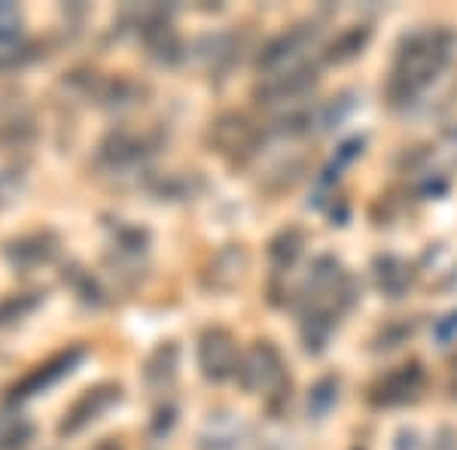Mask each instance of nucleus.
<instances>
[{
  "label": "nucleus",
  "instance_id": "1",
  "mask_svg": "<svg viewBox=\"0 0 457 450\" xmlns=\"http://www.w3.org/2000/svg\"><path fill=\"white\" fill-rule=\"evenodd\" d=\"M457 53V34L448 28H424L403 37L394 55V68L387 73L385 98L394 110H409L439 83V77L452 68Z\"/></svg>",
  "mask_w": 457,
  "mask_h": 450
},
{
  "label": "nucleus",
  "instance_id": "2",
  "mask_svg": "<svg viewBox=\"0 0 457 450\" xmlns=\"http://www.w3.org/2000/svg\"><path fill=\"white\" fill-rule=\"evenodd\" d=\"M357 305V283L336 256H317L299 292V329L308 353H323L342 316Z\"/></svg>",
  "mask_w": 457,
  "mask_h": 450
},
{
  "label": "nucleus",
  "instance_id": "3",
  "mask_svg": "<svg viewBox=\"0 0 457 450\" xmlns=\"http://www.w3.org/2000/svg\"><path fill=\"white\" fill-rule=\"evenodd\" d=\"M235 378H238L241 389L250 396H271V405H275V398L290 396V393H284V389H290L287 365H284L281 353H278V347L271 341L250 344L247 350L241 353Z\"/></svg>",
  "mask_w": 457,
  "mask_h": 450
},
{
  "label": "nucleus",
  "instance_id": "4",
  "mask_svg": "<svg viewBox=\"0 0 457 450\" xmlns=\"http://www.w3.org/2000/svg\"><path fill=\"white\" fill-rule=\"evenodd\" d=\"M317 43H320V25L317 21H299V25L287 28V31L265 43L260 55H256V70L262 77H275V73L302 68V64H308V53Z\"/></svg>",
  "mask_w": 457,
  "mask_h": 450
},
{
  "label": "nucleus",
  "instance_id": "5",
  "mask_svg": "<svg viewBox=\"0 0 457 450\" xmlns=\"http://www.w3.org/2000/svg\"><path fill=\"white\" fill-rule=\"evenodd\" d=\"M208 143L217 156H223L232 165H245L260 152L262 146V128L245 113H223L213 119L208 128Z\"/></svg>",
  "mask_w": 457,
  "mask_h": 450
},
{
  "label": "nucleus",
  "instance_id": "6",
  "mask_svg": "<svg viewBox=\"0 0 457 450\" xmlns=\"http://www.w3.org/2000/svg\"><path fill=\"white\" fill-rule=\"evenodd\" d=\"M317 86V64H302V68L275 73V77H262L260 86H256L253 98L260 101L262 107H284V110H296L305 107L308 94L314 92Z\"/></svg>",
  "mask_w": 457,
  "mask_h": 450
},
{
  "label": "nucleus",
  "instance_id": "7",
  "mask_svg": "<svg viewBox=\"0 0 457 450\" xmlns=\"http://www.w3.org/2000/svg\"><path fill=\"white\" fill-rule=\"evenodd\" d=\"M424 387H427L424 365L405 363L381 374L370 387L366 398H370L372 408H403V405H415L418 398H421Z\"/></svg>",
  "mask_w": 457,
  "mask_h": 450
},
{
  "label": "nucleus",
  "instance_id": "8",
  "mask_svg": "<svg viewBox=\"0 0 457 450\" xmlns=\"http://www.w3.org/2000/svg\"><path fill=\"white\" fill-rule=\"evenodd\" d=\"M238 341L235 335L223 326H211L202 331L198 338V368L202 374L213 383H223L228 378H235L238 372Z\"/></svg>",
  "mask_w": 457,
  "mask_h": 450
},
{
  "label": "nucleus",
  "instance_id": "9",
  "mask_svg": "<svg viewBox=\"0 0 457 450\" xmlns=\"http://www.w3.org/2000/svg\"><path fill=\"white\" fill-rule=\"evenodd\" d=\"M137 28H141V40L146 46V55H150L156 64H162V68H174V64L183 61V40L165 10L146 6V10H141Z\"/></svg>",
  "mask_w": 457,
  "mask_h": 450
},
{
  "label": "nucleus",
  "instance_id": "10",
  "mask_svg": "<svg viewBox=\"0 0 457 450\" xmlns=\"http://www.w3.org/2000/svg\"><path fill=\"white\" fill-rule=\"evenodd\" d=\"M120 398H122L120 383H98V387L86 389V393L64 411V420L58 423V435H62V438L64 435H79L92 423H98L113 405H120Z\"/></svg>",
  "mask_w": 457,
  "mask_h": 450
},
{
  "label": "nucleus",
  "instance_id": "11",
  "mask_svg": "<svg viewBox=\"0 0 457 450\" xmlns=\"http://www.w3.org/2000/svg\"><path fill=\"white\" fill-rule=\"evenodd\" d=\"M153 156L150 140L135 135V131H113V135L104 137V143L98 146V161L107 168V171L125 174V171H137V168L146 165V159Z\"/></svg>",
  "mask_w": 457,
  "mask_h": 450
},
{
  "label": "nucleus",
  "instance_id": "12",
  "mask_svg": "<svg viewBox=\"0 0 457 450\" xmlns=\"http://www.w3.org/2000/svg\"><path fill=\"white\" fill-rule=\"evenodd\" d=\"M83 359H86V350H83V347H71V350H64V353H58V356L46 359V363L37 365L25 380L12 387V402H16V398L21 402V398H31V396H37V393H43V389L55 387V383L62 380V378H68V374H71L79 363H83Z\"/></svg>",
  "mask_w": 457,
  "mask_h": 450
},
{
  "label": "nucleus",
  "instance_id": "13",
  "mask_svg": "<svg viewBox=\"0 0 457 450\" xmlns=\"http://www.w3.org/2000/svg\"><path fill=\"white\" fill-rule=\"evenodd\" d=\"M6 259L12 268L21 271H34L49 265L58 256V238L53 232H34V234H21V238L10 241L4 247Z\"/></svg>",
  "mask_w": 457,
  "mask_h": 450
},
{
  "label": "nucleus",
  "instance_id": "14",
  "mask_svg": "<svg viewBox=\"0 0 457 450\" xmlns=\"http://www.w3.org/2000/svg\"><path fill=\"white\" fill-rule=\"evenodd\" d=\"M180 374V347L174 341H162L144 363V387L150 393H168Z\"/></svg>",
  "mask_w": 457,
  "mask_h": 450
},
{
  "label": "nucleus",
  "instance_id": "15",
  "mask_svg": "<svg viewBox=\"0 0 457 450\" xmlns=\"http://www.w3.org/2000/svg\"><path fill=\"white\" fill-rule=\"evenodd\" d=\"M247 271V253L241 247H226L211 259L204 271V286L213 292H232Z\"/></svg>",
  "mask_w": 457,
  "mask_h": 450
},
{
  "label": "nucleus",
  "instance_id": "16",
  "mask_svg": "<svg viewBox=\"0 0 457 450\" xmlns=\"http://www.w3.org/2000/svg\"><path fill=\"white\" fill-rule=\"evenodd\" d=\"M375 274V286L381 290V295L387 299H403L409 292L411 280H415V268L409 262L400 259V256H378L372 265Z\"/></svg>",
  "mask_w": 457,
  "mask_h": 450
},
{
  "label": "nucleus",
  "instance_id": "17",
  "mask_svg": "<svg viewBox=\"0 0 457 450\" xmlns=\"http://www.w3.org/2000/svg\"><path fill=\"white\" fill-rule=\"evenodd\" d=\"M308 247V234L299 225H287L269 241V265L275 274H287Z\"/></svg>",
  "mask_w": 457,
  "mask_h": 450
},
{
  "label": "nucleus",
  "instance_id": "18",
  "mask_svg": "<svg viewBox=\"0 0 457 450\" xmlns=\"http://www.w3.org/2000/svg\"><path fill=\"white\" fill-rule=\"evenodd\" d=\"M88 94H95V104L107 107V110H125L135 107L144 98V86L131 83L122 77H110V79H92L88 83Z\"/></svg>",
  "mask_w": 457,
  "mask_h": 450
},
{
  "label": "nucleus",
  "instance_id": "19",
  "mask_svg": "<svg viewBox=\"0 0 457 450\" xmlns=\"http://www.w3.org/2000/svg\"><path fill=\"white\" fill-rule=\"evenodd\" d=\"M372 40V28L370 25H351L323 49V61L327 64H348L357 55H363V49Z\"/></svg>",
  "mask_w": 457,
  "mask_h": 450
},
{
  "label": "nucleus",
  "instance_id": "20",
  "mask_svg": "<svg viewBox=\"0 0 457 450\" xmlns=\"http://www.w3.org/2000/svg\"><path fill=\"white\" fill-rule=\"evenodd\" d=\"M31 438H34V426L19 408L0 411V450H25Z\"/></svg>",
  "mask_w": 457,
  "mask_h": 450
},
{
  "label": "nucleus",
  "instance_id": "21",
  "mask_svg": "<svg viewBox=\"0 0 457 450\" xmlns=\"http://www.w3.org/2000/svg\"><path fill=\"white\" fill-rule=\"evenodd\" d=\"M43 305V292H16L0 299V329H12Z\"/></svg>",
  "mask_w": 457,
  "mask_h": 450
},
{
  "label": "nucleus",
  "instance_id": "22",
  "mask_svg": "<svg viewBox=\"0 0 457 450\" xmlns=\"http://www.w3.org/2000/svg\"><path fill=\"white\" fill-rule=\"evenodd\" d=\"M235 53H238V40H235L232 34H217V37H208V40L202 43V58L208 61L211 73L232 68Z\"/></svg>",
  "mask_w": 457,
  "mask_h": 450
},
{
  "label": "nucleus",
  "instance_id": "23",
  "mask_svg": "<svg viewBox=\"0 0 457 450\" xmlns=\"http://www.w3.org/2000/svg\"><path fill=\"white\" fill-rule=\"evenodd\" d=\"M336 402H338V378L317 380L312 387V393H308V414L317 417V420L327 417Z\"/></svg>",
  "mask_w": 457,
  "mask_h": 450
},
{
  "label": "nucleus",
  "instance_id": "24",
  "mask_svg": "<svg viewBox=\"0 0 457 450\" xmlns=\"http://www.w3.org/2000/svg\"><path fill=\"white\" fill-rule=\"evenodd\" d=\"M415 335V323H409V320H394V323H387V326H381L378 329V335L372 338V350H396V347H403L409 338Z\"/></svg>",
  "mask_w": 457,
  "mask_h": 450
},
{
  "label": "nucleus",
  "instance_id": "25",
  "mask_svg": "<svg viewBox=\"0 0 457 450\" xmlns=\"http://www.w3.org/2000/svg\"><path fill=\"white\" fill-rule=\"evenodd\" d=\"M34 119L28 116H12V119L0 122V146H25L34 140Z\"/></svg>",
  "mask_w": 457,
  "mask_h": 450
},
{
  "label": "nucleus",
  "instance_id": "26",
  "mask_svg": "<svg viewBox=\"0 0 457 450\" xmlns=\"http://www.w3.org/2000/svg\"><path fill=\"white\" fill-rule=\"evenodd\" d=\"M28 46L21 37H0V70H12L25 64Z\"/></svg>",
  "mask_w": 457,
  "mask_h": 450
},
{
  "label": "nucleus",
  "instance_id": "27",
  "mask_svg": "<svg viewBox=\"0 0 457 450\" xmlns=\"http://www.w3.org/2000/svg\"><path fill=\"white\" fill-rule=\"evenodd\" d=\"M21 183H25L21 171H0V208L16 201L21 195Z\"/></svg>",
  "mask_w": 457,
  "mask_h": 450
},
{
  "label": "nucleus",
  "instance_id": "28",
  "mask_svg": "<svg viewBox=\"0 0 457 450\" xmlns=\"http://www.w3.org/2000/svg\"><path fill=\"white\" fill-rule=\"evenodd\" d=\"M0 37H21V12L12 4H0Z\"/></svg>",
  "mask_w": 457,
  "mask_h": 450
},
{
  "label": "nucleus",
  "instance_id": "29",
  "mask_svg": "<svg viewBox=\"0 0 457 450\" xmlns=\"http://www.w3.org/2000/svg\"><path fill=\"white\" fill-rule=\"evenodd\" d=\"M436 335L442 338V341H452V338L457 335V314L445 316V320L439 323V326H436Z\"/></svg>",
  "mask_w": 457,
  "mask_h": 450
},
{
  "label": "nucleus",
  "instance_id": "30",
  "mask_svg": "<svg viewBox=\"0 0 457 450\" xmlns=\"http://www.w3.org/2000/svg\"><path fill=\"white\" fill-rule=\"evenodd\" d=\"M436 450H457V432L454 430H442L436 438Z\"/></svg>",
  "mask_w": 457,
  "mask_h": 450
},
{
  "label": "nucleus",
  "instance_id": "31",
  "mask_svg": "<svg viewBox=\"0 0 457 450\" xmlns=\"http://www.w3.org/2000/svg\"><path fill=\"white\" fill-rule=\"evenodd\" d=\"M92 450H122V447L116 445V441H110V438H107V441H101V445H95Z\"/></svg>",
  "mask_w": 457,
  "mask_h": 450
},
{
  "label": "nucleus",
  "instance_id": "32",
  "mask_svg": "<svg viewBox=\"0 0 457 450\" xmlns=\"http://www.w3.org/2000/svg\"><path fill=\"white\" fill-rule=\"evenodd\" d=\"M452 389H457V353L452 356Z\"/></svg>",
  "mask_w": 457,
  "mask_h": 450
},
{
  "label": "nucleus",
  "instance_id": "33",
  "mask_svg": "<svg viewBox=\"0 0 457 450\" xmlns=\"http://www.w3.org/2000/svg\"><path fill=\"white\" fill-rule=\"evenodd\" d=\"M448 290H454V292H457V265H454L452 274H448Z\"/></svg>",
  "mask_w": 457,
  "mask_h": 450
}]
</instances>
